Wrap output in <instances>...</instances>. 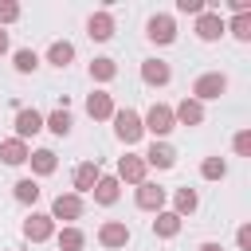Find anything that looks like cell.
Returning a JSON list of instances; mask_svg holds the SVG:
<instances>
[{
	"label": "cell",
	"mask_w": 251,
	"mask_h": 251,
	"mask_svg": "<svg viewBox=\"0 0 251 251\" xmlns=\"http://www.w3.org/2000/svg\"><path fill=\"white\" fill-rule=\"evenodd\" d=\"M235 247L239 251H251V224H239L235 227Z\"/></svg>",
	"instance_id": "obj_34"
},
{
	"label": "cell",
	"mask_w": 251,
	"mask_h": 251,
	"mask_svg": "<svg viewBox=\"0 0 251 251\" xmlns=\"http://www.w3.org/2000/svg\"><path fill=\"white\" fill-rule=\"evenodd\" d=\"M141 126H145V133H153V141H165V137L176 129L173 106H169V102H153V106L141 114Z\"/></svg>",
	"instance_id": "obj_3"
},
{
	"label": "cell",
	"mask_w": 251,
	"mask_h": 251,
	"mask_svg": "<svg viewBox=\"0 0 251 251\" xmlns=\"http://www.w3.org/2000/svg\"><path fill=\"white\" fill-rule=\"evenodd\" d=\"M129 224L126 220H106L102 227H98V243L106 247V251H122V247H129Z\"/></svg>",
	"instance_id": "obj_10"
},
{
	"label": "cell",
	"mask_w": 251,
	"mask_h": 251,
	"mask_svg": "<svg viewBox=\"0 0 251 251\" xmlns=\"http://www.w3.org/2000/svg\"><path fill=\"white\" fill-rule=\"evenodd\" d=\"M141 161H145L149 169H161V173H165V169L176 165V149H173L169 141H149V149L141 153Z\"/></svg>",
	"instance_id": "obj_13"
},
{
	"label": "cell",
	"mask_w": 251,
	"mask_h": 251,
	"mask_svg": "<svg viewBox=\"0 0 251 251\" xmlns=\"http://www.w3.org/2000/svg\"><path fill=\"white\" fill-rule=\"evenodd\" d=\"M24 16V8L16 4V0H0V27H8V24H16Z\"/></svg>",
	"instance_id": "obj_31"
},
{
	"label": "cell",
	"mask_w": 251,
	"mask_h": 251,
	"mask_svg": "<svg viewBox=\"0 0 251 251\" xmlns=\"http://www.w3.org/2000/svg\"><path fill=\"white\" fill-rule=\"evenodd\" d=\"M141 82L145 86H169L173 82V67L165 59H141Z\"/></svg>",
	"instance_id": "obj_14"
},
{
	"label": "cell",
	"mask_w": 251,
	"mask_h": 251,
	"mask_svg": "<svg viewBox=\"0 0 251 251\" xmlns=\"http://www.w3.org/2000/svg\"><path fill=\"white\" fill-rule=\"evenodd\" d=\"M90 78L94 82H114L118 78V59H110V55H98V59H90Z\"/></svg>",
	"instance_id": "obj_26"
},
{
	"label": "cell",
	"mask_w": 251,
	"mask_h": 251,
	"mask_svg": "<svg viewBox=\"0 0 251 251\" xmlns=\"http://www.w3.org/2000/svg\"><path fill=\"white\" fill-rule=\"evenodd\" d=\"M86 35L94 39V43H106V39H114V16L102 8V12H90L86 16Z\"/></svg>",
	"instance_id": "obj_17"
},
{
	"label": "cell",
	"mask_w": 251,
	"mask_h": 251,
	"mask_svg": "<svg viewBox=\"0 0 251 251\" xmlns=\"http://www.w3.org/2000/svg\"><path fill=\"white\" fill-rule=\"evenodd\" d=\"M71 126H75V118H71V110H67V106H55L51 114H43V129H51L55 137H67V133H71Z\"/></svg>",
	"instance_id": "obj_22"
},
{
	"label": "cell",
	"mask_w": 251,
	"mask_h": 251,
	"mask_svg": "<svg viewBox=\"0 0 251 251\" xmlns=\"http://www.w3.org/2000/svg\"><path fill=\"white\" fill-rule=\"evenodd\" d=\"M204 118H208V114H204V106H200L196 98H188V94H184V98L173 106V122H176V126L196 129V126H204Z\"/></svg>",
	"instance_id": "obj_12"
},
{
	"label": "cell",
	"mask_w": 251,
	"mask_h": 251,
	"mask_svg": "<svg viewBox=\"0 0 251 251\" xmlns=\"http://www.w3.org/2000/svg\"><path fill=\"white\" fill-rule=\"evenodd\" d=\"M20 231H24V239H31V243H47V239H55L59 224H55L47 212H35V208H31V216L20 224Z\"/></svg>",
	"instance_id": "obj_8"
},
{
	"label": "cell",
	"mask_w": 251,
	"mask_h": 251,
	"mask_svg": "<svg viewBox=\"0 0 251 251\" xmlns=\"http://www.w3.org/2000/svg\"><path fill=\"white\" fill-rule=\"evenodd\" d=\"M200 176H204V180H224V176H227V161H224L220 153L204 157V161H200Z\"/></svg>",
	"instance_id": "obj_29"
},
{
	"label": "cell",
	"mask_w": 251,
	"mask_h": 251,
	"mask_svg": "<svg viewBox=\"0 0 251 251\" xmlns=\"http://www.w3.org/2000/svg\"><path fill=\"white\" fill-rule=\"evenodd\" d=\"M145 39H149V43H157V47L176 43V20H173L169 12H153V16L145 20Z\"/></svg>",
	"instance_id": "obj_6"
},
{
	"label": "cell",
	"mask_w": 251,
	"mask_h": 251,
	"mask_svg": "<svg viewBox=\"0 0 251 251\" xmlns=\"http://www.w3.org/2000/svg\"><path fill=\"white\" fill-rule=\"evenodd\" d=\"M55 243H59V251H82V247H86V231H82L78 224L59 227V231H55Z\"/></svg>",
	"instance_id": "obj_25"
},
{
	"label": "cell",
	"mask_w": 251,
	"mask_h": 251,
	"mask_svg": "<svg viewBox=\"0 0 251 251\" xmlns=\"http://www.w3.org/2000/svg\"><path fill=\"white\" fill-rule=\"evenodd\" d=\"M196 208H200V192H196V188H188V184H184V188H176V192H173V208H169V212H176V216L184 220V216H192Z\"/></svg>",
	"instance_id": "obj_23"
},
{
	"label": "cell",
	"mask_w": 251,
	"mask_h": 251,
	"mask_svg": "<svg viewBox=\"0 0 251 251\" xmlns=\"http://www.w3.org/2000/svg\"><path fill=\"white\" fill-rule=\"evenodd\" d=\"M90 196H94V204H102V208H110V204H118L122 200V180L118 176H98V184L90 188Z\"/></svg>",
	"instance_id": "obj_18"
},
{
	"label": "cell",
	"mask_w": 251,
	"mask_h": 251,
	"mask_svg": "<svg viewBox=\"0 0 251 251\" xmlns=\"http://www.w3.org/2000/svg\"><path fill=\"white\" fill-rule=\"evenodd\" d=\"M39 192H43V188H39V180H35V176H20V180L12 184V196H16V204H31V208H35Z\"/></svg>",
	"instance_id": "obj_27"
},
{
	"label": "cell",
	"mask_w": 251,
	"mask_h": 251,
	"mask_svg": "<svg viewBox=\"0 0 251 251\" xmlns=\"http://www.w3.org/2000/svg\"><path fill=\"white\" fill-rule=\"evenodd\" d=\"M196 39L200 43H220L224 35H227V20L220 16V8H204L200 16H196Z\"/></svg>",
	"instance_id": "obj_5"
},
{
	"label": "cell",
	"mask_w": 251,
	"mask_h": 251,
	"mask_svg": "<svg viewBox=\"0 0 251 251\" xmlns=\"http://www.w3.org/2000/svg\"><path fill=\"white\" fill-rule=\"evenodd\" d=\"M8 51H12V39H8V31L0 27V55H8Z\"/></svg>",
	"instance_id": "obj_35"
},
{
	"label": "cell",
	"mask_w": 251,
	"mask_h": 251,
	"mask_svg": "<svg viewBox=\"0 0 251 251\" xmlns=\"http://www.w3.org/2000/svg\"><path fill=\"white\" fill-rule=\"evenodd\" d=\"M180 227H184V220H180L176 212H169V208L153 216V235H157V239H176Z\"/></svg>",
	"instance_id": "obj_20"
},
{
	"label": "cell",
	"mask_w": 251,
	"mask_h": 251,
	"mask_svg": "<svg viewBox=\"0 0 251 251\" xmlns=\"http://www.w3.org/2000/svg\"><path fill=\"white\" fill-rule=\"evenodd\" d=\"M12 67H16V75H35L39 71V55L31 47H20V51H12Z\"/></svg>",
	"instance_id": "obj_28"
},
{
	"label": "cell",
	"mask_w": 251,
	"mask_h": 251,
	"mask_svg": "<svg viewBox=\"0 0 251 251\" xmlns=\"http://www.w3.org/2000/svg\"><path fill=\"white\" fill-rule=\"evenodd\" d=\"M55 224H63V227H71V224H78L82 216H86V200L82 196H75V192H59L55 200H51V212H47Z\"/></svg>",
	"instance_id": "obj_4"
},
{
	"label": "cell",
	"mask_w": 251,
	"mask_h": 251,
	"mask_svg": "<svg viewBox=\"0 0 251 251\" xmlns=\"http://www.w3.org/2000/svg\"><path fill=\"white\" fill-rule=\"evenodd\" d=\"M43 59H47L51 67H59V71H63V67H71V63H75V43H71V39H55V43L47 47V55H43Z\"/></svg>",
	"instance_id": "obj_24"
},
{
	"label": "cell",
	"mask_w": 251,
	"mask_h": 251,
	"mask_svg": "<svg viewBox=\"0 0 251 251\" xmlns=\"http://www.w3.org/2000/svg\"><path fill=\"white\" fill-rule=\"evenodd\" d=\"M204 8H208L204 0H176V12H180V16H200Z\"/></svg>",
	"instance_id": "obj_33"
},
{
	"label": "cell",
	"mask_w": 251,
	"mask_h": 251,
	"mask_svg": "<svg viewBox=\"0 0 251 251\" xmlns=\"http://www.w3.org/2000/svg\"><path fill=\"white\" fill-rule=\"evenodd\" d=\"M27 165H31V176L39 180V176H51L59 169V157H55V149H31Z\"/></svg>",
	"instance_id": "obj_21"
},
{
	"label": "cell",
	"mask_w": 251,
	"mask_h": 251,
	"mask_svg": "<svg viewBox=\"0 0 251 251\" xmlns=\"http://www.w3.org/2000/svg\"><path fill=\"white\" fill-rule=\"evenodd\" d=\"M122 184H141V180H149V165L141 161V153H126V157H118V173H114Z\"/></svg>",
	"instance_id": "obj_9"
},
{
	"label": "cell",
	"mask_w": 251,
	"mask_h": 251,
	"mask_svg": "<svg viewBox=\"0 0 251 251\" xmlns=\"http://www.w3.org/2000/svg\"><path fill=\"white\" fill-rule=\"evenodd\" d=\"M196 251H224V247H220V243H212V239H208V243H200V247H196Z\"/></svg>",
	"instance_id": "obj_36"
},
{
	"label": "cell",
	"mask_w": 251,
	"mask_h": 251,
	"mask_svg": "<svg viewBox=\"0 0 251 251\" xmlns=\"http://www.w3.org/2000/svg\"><path fill=\"white\" fill-rule=\"evenodd\" d=\"M12 137H20V141H27V137H35L39 129H43V114L35 110V106H20L16 110V118H12Z\"/></svg>",
	"instance_id": "obj_11"
},
{
	"label": "cell",
	"mask_w": 251,
	"mask_h": 251,
	"mask_svg": "<svg viewBox=\"0 0 251 251\" xmlns=\"http://www.w3.org/2000/svg\"><path fill=\"white\" fill-rule=\"evenodd\" d=\"M114 110H118V106H114V94H110V90H90V94H86V114H90L94 122H110Z\"/></svg>",
	"instance_id": "obj_15"
},
{
	"label": "cell",
	"mask_w": 251,
	"mask_h": 251,
	"mask_svg": "<svg viewBox=\"0 0 251 251\" xmlns=\"http://www.w3.org/2000/svg\"><path fill=\"white\" fill-rule=\"evenodd\" d=\"M231 149H235V157H251V129H239L231 137Z\"/></svg>",
	"instance_id": "obj_32"
},
{
	"label": "cell",
	"mask_w": 251,
	"mask_h": 251,
	"mask_svg": "<svg viewBox=\"0 0 251 251\" xmlns=\"http://www.w3.org/2000/svg\"><path fill=\"white\" fill-rule=\"evenodd\" d=\"M98 176H102V169H98V161H82V165H75V176H71V192L75 196H86L94 184H98Z\"/></svg>",
	"instance_id": "obj_16"
},
{
	"label": "cell",
	"mask_w": 251,
	"mask_h": 251,
	"mask_svg": "<svg viewBox=\"0 0 251 251\" xmlns=\"http://www.w3.org/2000/svg\"><path fill=\"white\" fill-rule=\"evenodd\" d=\"M227 35H231V39H239V43H251V12L231 16V20H227Z\"/></svg>",
	"instance_id": "obj_30"
},
{
	"label": "cell",
	"mask_w": 251,
	"mask_h": 251,
	"mask_svg": "<svg viewBox=\"0 0 251 251\" xmlns=\"http://www.w3.org/2000/svg\"><path fill=\"white\" fill-rule=\"evenodd\" d=\"M27 157H31V145L27 141H20V137H4L0 141V161L4 165L20 169V165H27Z\"/></svg>",
	"instance_id": "obj_19"
},
{
	"label": "cell",
	"mask_w": 251,
	"mask_h": 251,
	"mask_svg": "<svg viewBox=\"0 0 251 251\" xmlns=\"http://www.w3.org/2000/svg\"><path fill=\"white\" fill-rule=\"evenodd\" d=\"M227 86H231V82H227V75H224V71H204V75H196V82H192V94H188V98H196V102L204 106V102L224 98V94H227Z\"/></svg>",
	"instance_id": "obj_2"
},
{
	"label": "cell",
	"mask_w": 251,
	"mask_h": 251,
	"mask_svg": "<svg viewBox=\"0 0 251 251\" xmlns=\"http://www.w3.org/2000/svg\"><path fill=\"white\" fill-rule=\"evenodd\" d=\"M114 137L122 141V145H137L141 137H145V126H141V114L133 110V106H122V110H114Z\"/></svg>",
	"instance_id": "obj_1"
},
{
	"label": "cell",
	"mask_w": 251,
	"mask_h": 251,
	"mask_svg": "<svg viewBox=\"0 0 251 251\" xmlns=\"http://www.w3.org/2000/svg\"><path fill=\"white\" fill-rule=\"evenodd\" d=\"M133 204L141 208V212H165V204H169V192L157 184V180H141L137 188H133Z\"/></svg>",
	"instance_id": "obj_7"
}]
</instances>
